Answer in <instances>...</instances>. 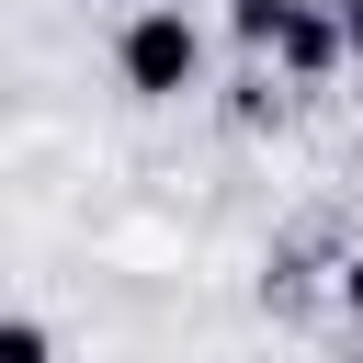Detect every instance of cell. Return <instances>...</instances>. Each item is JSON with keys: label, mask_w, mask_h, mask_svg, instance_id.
I'll use <instances>...</instances> for the list:
<instances>
[{"label": "cell", "mask_w": 363, "mask_h": 363, "mask_svg": "<svg viewBox=\"0 0 363 363\" xmlns=\"http://www.w3.org/2000/svg\"><path fill=\"white\" fill-rule=\"evenodd\" d=\"M340 306H352V318H363V250H352V261H340Z\"/></svg>", "instance_id": "cell-6"}, {"label": "cell", "mask_w": 363, "mask_h": 363, "mask_svg": "<svg viewBox=\"0 0 363 363\" xmlns=\"http://www.w3.org/2000/svg\"><path fill=\"white\" fill-rule=\"evenodd\" d=\"M0 363H57V340H45V318H0Z\"/></svg>", "instance_id": "cell-4"}, {"label": "cell", "mask_w": 363, "mask_h": 363, "mask_svg": "<svg viewBox=\"0 0 363 363\" xmlns=\"http://www.w3.org/2000/svg\"><path fill=\"white\" fill-rule=\"evenodd\" d=\"M113 68H125V91H136V102H182V91H204V34H193V11H182V0L125 11Z\"/></svg>", "instance_id": "cell-1"}, {"label": "cell", "mask_w": 363, "mask_h": 363, "mask_svg": "<svg viewBox=\"0 0 363 363\" xmlns=\"http://www.w3.org/2000/svg\"><path fill=\"white\" fill-rule=\"evenodd\" d=\"M272 57H284V79H318L329 57H352V34H340V11H306V0H295V23H284Z\"/></svg>", "instance_id": "cell-2"}, {"label": "cell", "mask_w": 363, "mask_h": 363, "mask_svg": "<svg viewBox=\"0 0 363 363\" xmlns=\"http://www.w3.org/2000/svg\"><path fill=\"white\" fill-rule=\"evenodd\" d=\"M227 23H238V45H284V23H295V0H238Z\"/></svg>", "instance_id": "cell-3"}, {"label": "cell", "mask_w": 363, "mask_h": 363, "mask_svg": "<svg viewBox=\"0 0 363 363\" xmlns=\"http://www.w3.org/2000/svg\"><path fill=\"white\" fill-rule=\"evenodd\" d=\"M136 11H159V0H136Z\"/></svg>", "instance_id": "cell-8"}, {"label": "cell", "mask_w": 363, "mask_h": 363, "mask_svg": "<svg viewBox=\"0 0 363 363\" xmlns=\"http://www.w3.org/2000/svg\"><path fill=\"white\" fill-rule=\"evenodd\" d=\"M227 113H238V125H272V113H284V91H272V79H238V102H227Z\"/></svg>", "instance_id": "cell-5"}, {"label": "cell", "mask_w": 363, "mask_h": 363, "mask_svg": "<svg viewBox=\"0 0 363 363\" xmlns=\"http://www.w3.org/2000/svg\"><path fill=\"white\" fill-rule=\"evenodd\" d=\"M340 34H352V57H363V0H340Z\"/></svg>", "instance_id": "cell-7"}]
</instances>
